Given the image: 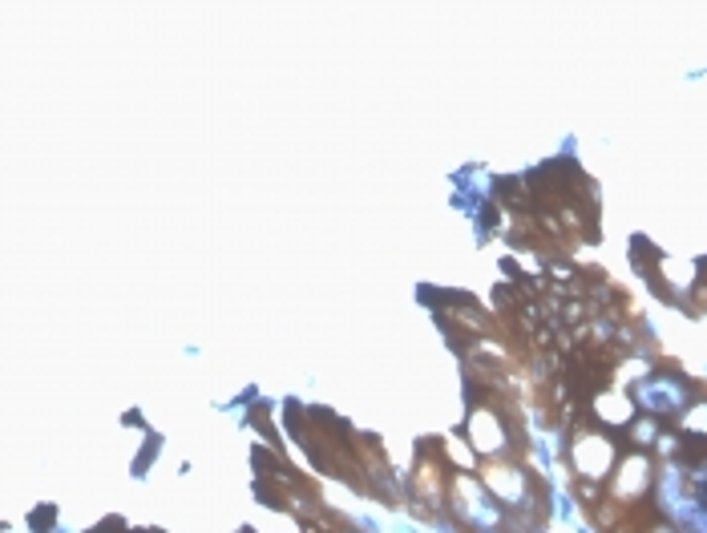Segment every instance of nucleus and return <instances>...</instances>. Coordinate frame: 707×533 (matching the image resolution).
I'll return each instance as SVG.
<instances>
[{
    "label": "nucleus",
    "instance_id": "obj_1",
    "mask_svg": "<svg viewBox=\"0 0 707 533\" xmlns=\"http://www.w3.org/2000/svg\"><path fill=\"white\" fill-rule=\"evenodd\" d=\"M639 400L651 408V412H675L679 400H683V388L675 380H647L639 388Z\"/></svg>",
    "mask_w": 707,
    "mask_h": 533
}]
</instances>
